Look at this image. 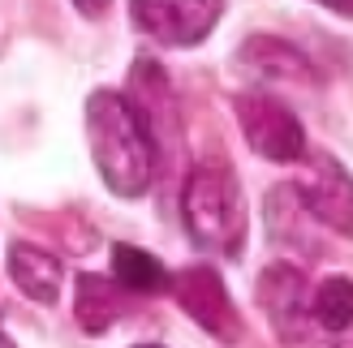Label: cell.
Instances as JSON below:
<instances>
[{
	"instance_id": "10",
	"label": "cell",
	"mask_w": 353,
	"mask_h": 348,
	"mask_svg": "<svg viewBox=\"0 0 353 348\" xmlns=\"http://www.w3.org/2000/svg\"><path fill=\"white\" fill-rule=\"evenodd\" d=\"M263 215H268V232L276 246H289L297 254L314 258L319 254V241H314V228H319V219L306 211V202L297 198L293 185H276L268 194V206H263Z\"/></svg>"
},
{
	"instance_id": "5",
	"label": "cell",
	"mask_w": 353,
	"mask_h": 348,
	"mask_svg": "<svg viewBox=\"0 0 353 348\" xmlns=\"http://www.w3.org/2000/svg\"><path fill=\"white\" fill-rule=\"evenodd\" d=\"M168 288H172L176 305H181L207 336H216L220 344L241 340V314H237V305L228 297V288H224L216 267H185V271L172 275Z\"/></svg>"
},
{
	"instance_id": "14",
	"label": "cell",
	"mask_w": 353,
	"mask_h": 348,
	"mask_svg": "<svg viewBox=\"0 0 353 348\" xmlns=\"http://www.w3.org/2000/svg\"><path fill=\"white\" fill-rule=\"evenodd\" d=\"M310 318L323 327V331L345 336L353 327V280L349 275H327V280L314 288L310 297Z\"/></svg>"
},
{
	"instance_id": "3",
	"label": "cell",
	"mask_w": 353,
	"mask_h": 348,
	"mask_svg": "<svg viewBox=\"0 0 353 348\" xmlns=\"http://www.w3.org/2000/svg\"><path fill=\"white\" fill-rule=\"evenodd\" d=\"M233 112H237V125L254 155H263L272 164H297L306 155V129L293 116L289 103L254 91V95H237Z\"/></svg>"
},
{
	"instance_id": "2",
	"label": "cell",
	"mask_w": 353,
	"mask_h": 348,
	"mask_svg": "<svg viewBox=\"0 0 353 348\" xmlns=\"http://www.w3.org/2000/svg\"><path fill=\"white\" fill-rule=\"evenodd\" d=\"M181 219L194 246L237 258L245 246V198L233 168L220 160H203L190 168L181 189Z\"/></svg>"
},
{
	"instance_id": "13",
	"label": "cell",
	"mask_w": 353,
	"mask_h": 348,
	"mask_svg": "<svg viewBox=\"0 0 353 348\" xmlns=\"http://www.w3.org/2000/svg\"><path fill=\"white\" fill-rule=\"evenodd\" d=\"M112 280L125 292H143V297H155L172 284V275L164 271L160 258H151L138 246H112Z\"/></svg>"
},
{
	"instance_id": "9",
	"label": "cell",
	"mask_w": 353,
	"mask_h": 348,
	"mask_svg": "<svg viewBox=\"0 0 353 348\" xmlns=\"http://www.w3.org/2000/svg\"><path fill=\"white\" fill-rule=\"evenodd\" d=\"M125 99L134 103V112L143 116L147 133L155 138V146H160V138L172 129V120H176L172 86L164 78V69L155 65V61H147V56H138L134 61V74H130V86H125Z\"/></svg>"
},
{
	"instance_id": "4",
	"label": "cell",
	"mask_w": 353,
	"mask_h": 348,
	"mask_svg": "<svg viewBox=\"0 0 353 348\" xmlns=\"http://www.w3.org/2000/svg\"><path fill=\"white\" fill-rule=\"evenodd\" d=\"M130 17L155 43L194 47L216 30L224 17V0H130Z\"/></svg>"
},
{
	"instance_id": "7",
	"label": "cell",
	"mask_w": 353,
	"mask_h": 348,
	"mask_svg": "<svg viewBox=\"0 0 353 348\" xmlns=\"http://www.w3.org/2000/svg\"><path fill=\"white\" fill-rule=\"evenodd\" d=\"M293 189L323 228L353 241V177L332 160V155H310L306 172L297 177Z\"/></svg>"
},
{
	"instance_id": "11",
	"label": "cell",
	"mask_w": 353,
	"mask_h": 348,
	"mask_svg": "<svg viewBox=\"0 0 353 348\" xmlns=\"http://www.w3.org/2000/svg\"><path fill=\"white\" fill-rule=\"evenodd\" d=\"M9 275H13L17 292L30 297V301H39V305H52L61 297V280H65L61 263L48 250L30 246V241H13L9 246Z\"/></svg>"
},
{
	"instance_id": "16",
	"label": "cell",
	"mask_w": 353,
	"mask_h": 348,
	"mask_svg": "<svg viewBox=\"0 0 353 348\" xmlns=\"http://www.w3.org/2000/svg\"><path fill=\"white\" fill-rule=\"evenodd\" d=\"M314 5H323V9L341 13V17H353V0H314Z\"/></svg>"
},
{
	"instance_id": "19",
	"label": "cell",
	"mask_w": 353,
	"mask_h": 348,
	"mask_svg": "<svg viewBox=\"0 0 353 348\" xmlns=\"http://www.w3.org/2000/svg\"><path fill=\"white\" fill-rule=\"evenodd\" d=\"M138 348H160V344H138Z\"/></svg>"
},
{
	"instance_id": "15",
	"label": "cell",
	"mask_w": 353,
	"mask_h": 348,
	"mask_svg": "<svg viewBox=\"0 0 353 348\" xmlns=\"http://www.w3.org/2000/svg\"><path fill=\"white\" fill-rule=\"evenodd\" d=\"M74 9L82 13V17H103L112 9V0H74Z\"/></svg>"
},
{
	"instance_id": "17",
	"label": "cell",
	"mask_w": 353,
	"mask_h": 348,
	"mask_svg": "<svg viewBox=\"0 0 353 348\" xmlns=\"http://www.w3.org/2000/svg\"><path fill=\"white\" fill-rule=\"evenodd\" d=\"M0 348H13V340H9V336H5V331H0Z\"/></svg>"
},
{
	"instance_id": "6",
	"label": "cell",
	"mask_w": 353,
	"mask_h": 348,
	"mask_svg": "<svg viewBox=\"0 0 353 348\" xmlns=\"http://www.w3.org/2000/svg\"><path fill=\"white\" fill-rule=\"evenodd\" d=\"M254 297L268 314L272 331L285 340L289 348H302L310 340V288H306V275L289 267V263H272L268 271L259 275L254 284Z\"/></svg>"
},
{
	"instance_id": "18",
	"label": "cell",
	"mask_w": 353,
	"mask_h": 348,
	"mask_svg": "<svg viewBox=\"0 0 353 348\" xmlns=\"http://www.w3.org/2000/svg\"><path fill=\"white\" fill-rule=\"evenodd\" d=\"M336 348H353V336H345V340H341V344H336Z\"/></svg>"
},
{
	"instance_id": "1",
	"label": "cell",
	"mask_w": 353,
	"mask_h": 348,
	"mask_svg": "<svg viewBox=\"0 0 353 348\" xmlns=\"http://www.w3.org/2000/svg\"><path fill=\"white\" fill-rule=\"evenodd\" d=\"M86 142L103 185L121 198H143L155 181V138L121 91H91Z\"/></svg>"
},
{
	"instance_id": "8",
	"label": "cell",
	"mask_w": 353,
	"mask_h": 348,
	"mask_svg": "<svg viewBox=\"0 0 353 348\" xmlns=\"http://www.w3.org/2000/svg\"><path fill=\"white\" fill-rule=\"evenodd\" d=\"M237 65L241 74H250L254 82H285V86H310L314 82V65L297 52L293 43L276 39V34H254L237 47Z\"/></svg>"
},
{
	"instance_id": "12",
	"label": "cell",
	"mask_w": 353,
	"mask_h": 348,
	"mask_svg": "<svg viewBox=\"0 0 353 348\" xmlns=\"http://www.w3.org/2000/svg\"><path fill=\"white\" fill-rule=\"evenodd\" d=\"M121 284L108 280V275H78V288H74V318L82 331L103 336L108 327L121 318Z\"/></svg>"
}]
</instances>
